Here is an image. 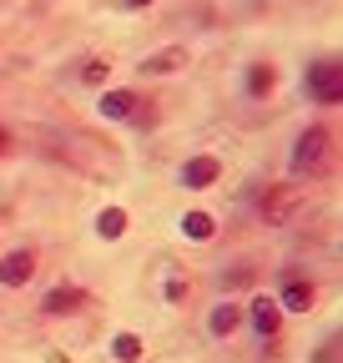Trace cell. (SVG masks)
Segmentation results:
<instances>
[{
	"label": "cell",
	"mask_w": 343,
	"mask_h": 363,
	"mask_svg": "<svg viewBox=\"0 0 343 363\" xmlns=\"http://www.w3.org/2000/svg\"><path fill=\"white\" fill-rule=\"evenodd\" d=\"M182 233L197 238V242H207L212 233H218V222H212V212H187V217H182Z\"/></svg>",
	"instance_id": "cell-9"
},
{
	"label": "cell",
	"mask_w": 343,
	"mask_h": 363,
	"mask_svg": "<svg viewBox=\"0 0 343 363\" xmlns=\"http://www.w3.org/2000/svg\"><path fill=\"white\" fill-rule=\"evenodd\" d=\"M96 233H101V238H121V233H126V212H121V207H106V212L96 217Z\"/></svg>",
	"instance_id": "cell-12"
},
{
	"label": "cell",
	"mask_w": 343,
	"mask_h": 363,
	"mask_svg": "<svg viewBox=\"0 0 343 363\" xmlns=\"http://www.w3.org/2000/svg\"><path fill=\"white\" fill-rule=\"evenodd\" d=\"M111 353H116L121 363H137V358H142V338H137V333H116V338H111Z\"/></svg>",
	"instance_id": "cell-13"
},
{
	"label": "cell",
	"mask_w": 343,
	"mask_h": 363,
	"mask_svg": "<svg viewBox=\"0 0 343 363\" xmlns=\"http://www.w3.org/2000/svg\"><path fill=\"white\" fill-rule=\"evenodd\" d=\"M273 81H278V76H273V66H252V71H247V91H252V96H268Z\"/></svg>",
	"instance_id": "cell-15"
},
{
	"label": "cell",
	"mask_w": 343,
	"mask_h": 363,
	"mask_svg": "<svg viewBox=\"0 0 343 363\" xmlns=\"http://www.w3.org/2000/svg\"><path fill=\"white\" fill-rule=\"evenodd\" d=\"M182 61H187L182 45H162V51H152V56L142 61V76H167V71H177Z\"/></svg>",
	"instance_id": "cell-5"
},
{
	"label": "cell",
	"mask_w": 343,
	"mask_h": 363,
	"mask_svg": "<svg viewBox=\"0 0 343 363\" xmlns=\"http://www.w3.org/2000/svg\"><path fill=\"white\" fill-rule=\"evenodd\" d=\"M30 272H35V257L21 247V252H11L6 262H0V283H6V288H21V283H30Z\"/></svg>",
	"instance_id": "cell-3"
},
{
	"label": "cell",
	"mask_w": 343,
	"mask_h": 363,
	"mask_svg": "<svg viewBox=\"0 0 343 363\" xmlns=\"http://www.w3.org/2000/svg\"><path fill=\"white\" fill-rule=\"evenodd\" d=\"M81 81H86V86H101V81H106V61H91V66L81 71Z\"/></svg>",
	"instance_id": "cell-16"
},
{
	"label": "cell",
	"mask_w": 343,
	"mask_h": 363,
	"mask_svg": "<svg viewBox=\"0 0 343 363\" xmlns=\"http://www.w3.org/2000/svg\"><path fill=\"white\" fill-rule=\"evenodd\" d=\"M81 303V288H51V298H46V313H71Z\"/></svg>",
	"instance_id": "cell-14"
},
{
	"label": "cell",
	"mask_w": 343,
	"mask_h": 363,
	"mask_svg": "<svg viewBox=\"0 0 343 363\" xmlns=\"http://www.w3.org/2000/svg\"><path fill=\"white\" fill-rule=\"evenodd\" d=\"M298 202H303V197H298L293 187H278V192H268V197H263V217H268V222H288Z\"/></svg>",
	"instance_id": "cell-6"
},
{
	"label": "cell",
	"mask_w": 343,
	"mask_h": 363,
	"mask_svg": "<svg viewBox=\"0 0 343 363\" xmlns=\"http://www.w3.org/2000/svg\"><path fill=\"white\" fill-rule=\"evenodd\" d=\"M6 147H11V136H6V126H0V152H6Z\"/></svg>",
	"instance_id": "cell-17"
},
{
	"label": "cell",
	"mask_w": 343,
	"mask_h": 363,
	"mask_svg": "<svg viewBox=\"0 0 343 363\" xmlns=\"http://www.w3.org/2000/svg\"><path fill=\"white\" fill-rule=\"evenodd\" d=\"M323 147H328V131H303L298 136V147H293V172H308V167H318V157H323Z\"/></svg>",
	"instance_id": "cell-2"
},
{
	"label": "cell",
	"mask_w": 343,
	"mask_h": 363,
	"mask_svg": "<svg viewBox=\"0 0 343 363\" xmlns=\"http://www.w3.org/2000/svg\"><path fill=\"white\" fill-rule=\"evenodd\" d=\"M278 323H283V318H278V303H273V298H252V328L263 333V338H273Z\"/></svg>",
	"instance_id": "cell-8"
},
{
	"label": "cell",
	"mask_w": 343,
	"mask_h": 363,
	"mask_svg": "<svg viewBox=\"0 0 343 363\" xmlns=\"http://www.w3.org/2000/svg\"><path fill=\"white\" fill-rule=\"evenodd\" d=\"M101 116H106V121L137 116V96H132V91H106V96H101Z\"/></svg>",
	"instance_id": "cell-7"
},
{
	"label": "cell",
	"mask_w": 343,
	"mask_h": 363,
	"mask_svg": "<svg viewBox=\"0 0 343 363\" xmlns=\"http://www.w3.org/2000/svg\"><path fill=\"white\" fill-rule=\"evenodd\" d=\"M126 6H152V0H126Z\"/></svg>",
	"instance_id": "cell-18"
},
{
	"label": "cell",
	"mask_w": 343,
	"mask_h": 363,
	"mask_svg": "<svg viewBox=\"0 0 343 363\" xmlns=\"http://www.w3.org/2000/svg\"><path fill=\"white\" fill-rule=\"evenodd\" d=\"M283 308L308 313V308H313V288H308V283H288V288H283Z\"/></svg>",
	"instance_id": "cell-11"
},
{
	"label": "cell",
	"mask_w": 343,
	"mask_h": 363,
	"mask_svg": "<svg viewBox=\"0 0 343 363\" xmlns=\"http://www.w3.org/2000/svg\"><path fill=\"white\" fill-rule=\"evenodd\" d=\"M308 91H313V101L338 106L343 101V66L338 61H313L308 66Z\"/></svg>",
	"instance_id": "cell-1"
},
{
	"label": "cell",
	"mask_w": 343,
	"mask_h": 363,
	"mask_svg": "<svg viewBox=\"0 0 343 363\" xmlns=\"http://www.w3.org/2000/svg\"><path fill=\"white\" fill-rule=\"evenodd\" d=\"M218 157H192L187 167H182V187H212L218 182Z\"/></svg>",
	"instance_id": "cell-4"
},
{
	"label": "cell",
	"mask_w": 343,
	"mask_h": 363,
	"mask_svg": "<svg viewBox=\"0 0 343 363\" xmlns=\"http://www.w3.org/2000/svg\"><path fill=\"white\" fill-rule=\"evenodd\" d=\"M237 303H218V308H212V333H218V338H227L232 328H237Z\"/></svg>",
	"instance_id": "cell-10"
}]
</instances>
